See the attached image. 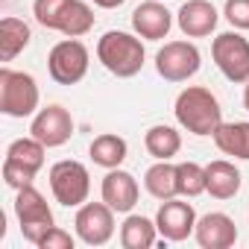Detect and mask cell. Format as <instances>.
Listing matches in <instances>:
<instances>
[{
    "instance_id": "1",
    "label": "cell",
    "mask_w": 249,
    "mask_h": 249,
    "mask_svg": "<svg viewBox=\"0 0 249 249\" xmlns=\"http://www.w3.org/2000/svg\"><path fill=\"white\" fill-rule=\"evenodd\" d=\"M173 114H176V123L182 129H188L191 135H199V138L214 135L217 126L223 123L220 100L202 85H188L185 91H179Z\"/></svg>"
},
{
    "instance_id": "2",
    "label": "cell",
    "mask_w": 249,
    "mask_h": 249,
    "mask_svg": "<svg viewBox=\"0 0 249 249\" xmlns=\"http://www.w3.org/2000/svg\"><path fill=\"white\" fill-rule=\"evenodd\" d=\"M144 41L141 36L132 33H120V30H108L100 41H97V59L100 65L114 73L117 79H132L141 73L144 68Z\"/></svg>"
},
{
    "instance_id": "3",
    "label": "cell",
    "mask_w": 249,
    "mask_h": 249,
    "mask_svg": "<svg viewBox=\"0 0 249 249\" xmlns=\"http://www.w3.org/2000/svg\"><path fill=\"white\" fill-rule=\"evenodd\" d=\"M38 82L27 71L0 68V111L6 117H33L38 111Z\"/></svg>"
},
{
    "instance_id": "4",
    "label": "cell",
    "mask_w": 249,
    "mask_h": 249,
    "mask_svg": "<svg viewBox=\"0 0 249 249\" xmlns=\"http://www.w3.org/2000/svg\"><path fill=\"white\" fill-rule=\"evenodd\" d=\"M50 191H53V196H56L59 205L79 208L82 202H88V194H91L88 167L82 161H73V159L56 161L50 167Z\"/></svg>"
},
{
    "instance_id": "5",
    "label": "cell",
    "mask_w": 249,
    "mask_h": 249,
    "mask_svg": "<svg viewBox=\"0 0 249 249\" xmlns=\"http://www.w3.org/2000/svg\"><path fill=\"white\" fill-rule=\"evenodd\" d=\"M15 217L21 223L24 240L33 243V246H38V240L56 226L53 223V211H50L44 194L38 188H33V185H27V188L18 191V196H15Z\"/></svg>"
},
{
    "instance_id": "6",
    "label": "cell",
    "mask_w": 249,
    "mask_h": 249,
    "mask_svg": "<svg viewBox=\"0 0 249 249\" xmlns=\"http://www.w3.org/2000/svg\"><path fill=\"white\" fill-rule=\"evenodd\" d=\"M88 65H91V56H88V47L79 38H65V41L53 44V50L47 56L50 79L59 82V85L82 82L85 73H88Z\"/></svg>"
},
{
    "instance_id": "7",
    "label": "cell",
    "mask_w": 249,
    "mask_h": 249,
    "mask_svg": "<svg viewBox=\"0 0 249 249\" xmlns=\"http://www.w3.org/2000/svg\"><path fill=\"white\" fill-rule=\"evenodd\" d=\"M211 59L229 82H249V41L237 30L220 33L211 41Z\"/></svg>"
},
{
    "instance_id": "8",
    "label": "cell",
    "mask_w": 249,
    "mask_h": 249,
    "mask_svg": "<svg viewBox=\"0 0 249 249\" xmlns=\"http://www.w3.org/2000/svg\"><path fill=\"white\" fill-rule=\"evenodd\" d=\"M202 65V56L194 41H167L156 53V71L167 82H188Z\"/></svg>"
},
{
    "instance_id": "9",
    "label": "cell",
    "mask_w": 249,
    "mask_h": 249,
    "mask_svg": "<svg viewBox=\"0 0 249 249\" xmlns=\"http://www.w3.org/2000/svg\"><path fill=\"white\" fill-rule=\"evenodd\" d=\"M114 208L106 202H82L73 226H76V237L85 246H106L114 237Z\"/></svg>"
},
{
    "instance_id": "10",
    "label": "cell",
    "mask_w": 249,
    "mask_h": 249,
    "mask_svg": "<svg viewBox=\"0 0 249 249\" xmlns=\"http://www.w3.org/2000/svg\"><path fill=\"white\" fill-rule=\"evenodd\" d=\"M30 135L38 138L47 150L62 147V144H68L71 135H73V117H71V111H68L65 106L50 103V106H44V108H38V111L33 114Z\"/></svg>"
},
{
    "instance_id": "11",
    "label": "cell",
    "mask_w": 249,
    "mask_h": 249,
    "mask_svg": "<svg viewBox=\"0 0 249 249\" xmlns=\"http://www.w3.org/2000/svg\"><path fill=\"white\" fill-rule=\"evenodd\" d=\"M196 211L191 202H182V199H164L159 214H156V226H159V234L170 243H179V240H188L196 229Z\"/></svg>"
},
{
    "instance_id": "12",
    "label": "cell",
    "mask_w": 249,
    "mask_h": 249,
    "mask_svg": "<svg viewBox=\"0 0 249 249\" xmlns=\"http://www.w3.org/2000/svg\"><path fill=\"white\" fill-rule=\"evenodd\" d=\"M100 196L106 205H111L117 214H129L135 205H138V196H141V188H138V179L126 170H108L103 185H100Z\"/></svg>"
},
{
    "instance_id": "13",
    "label": "cell",
    "mask_w": 249,
    "mask_h": 249,
    "mask_svg": "<svg viewBox=\"0 0 249 249\" xmlns=\"http://www.w3.org/2000/svg\"><path fill=\"white\" fill-rule=\"evenodd\" d=\"M132 30L144 41H161L173 30V12L159 0H144L132 12Z\"/></svg>"
},
{
    "instance_id": "14",
    "label": "cell",
    "mask_w": 249,
    "mask_h": 249,
    "mask_svg": "<svg viewBox=\"0 0 249 249\" xmlns=\"http://www.w3.org/2000/svg\"><path fill=\"white\" fill-rule=\"evenodd\" d=\"M194 237H196V243L202 249H229L237 240V226H234V220L229 214L211 211V214H202L196 220Z\"/></svg>"
},
{
    "instance_id": "15",
    "label": "cell",
    "mask_w": 249,
    "mask_h": 249,
    "mask_svg": "<svg viewBox=\"0 0 249 249\" xmlns=\"http://www.w3.org/2000/svg\"><path fill=\"white\" fill-rule=\"evenodd\" d=\"M220 12L214 9V3L208 0H188L182 3V9L176 12V24L188 38H205L217 30Z\"/></svg>"
},
{
    "instance_id": "16",
    "label": "cell",
    "mask_w": 249,
    "mask_h": 249,
    "mask_svg": "<svg viewBox=\"0 0 249 249\" xmlns=\"http://www.w3.org/2000/svg\"><path fill=\"white\" fill-rule=\"evenodd\" d=\"M240 170L226 159L205 164V194H211L214 199H234L240 191Z\"/></svg>"
},
{
    "instance_id": "17",
    "label": "cell",
    "mask_w": 249,
    "mask_h": 249,
    "mask_svg": "<svg viewBox=\"0 0 249 249\" xmlns=\"http://www.w3.org/2000/svg\"><path fill=\"white\" fill-rule=\"evenodd\" d=\"M217 150L223 156L249 161V120H234V123H220L217 132L211 135Z\"/></svg>"
},
{
    "instance_id": "18",
    "label": "cell",
    "mask_w": 249,
    "mask_h": 249,
    "mask_svg": "<svg viewBox=\"0 0 249 249\" xmlns=\"http://www.w3.org/2000/svg\"><path fill=\"white\" fill-rule=\"evenodd\" d=\"M159 240V226L156 220L144 217V214H126L120 226V246L123 249H150Z\"/></svg>"
},
{
    "instance_id": "19",
    "label": "cell",
    "mask_w": 249,
    "mask_h": 249,
    "mask_svg": "<svg viewBox=\"0 0 249 249\" xmlns=\"http://www.w3.org/2000/svg\"><path fill=\"white\" fill-rule=\"evenodd\" d=\"M126 153H129L126 141H123L120 135H114V132H103V135H97V138L91 141V147H88L91 161H94L97 167H106V170L120 167L123 161H126Z\"/></svg>"
},
{
    "instance_id": "20",
    "label": "cell",
    "mask_w": 249,
    "mask_h": 249,
    "mask_svg": "<svg viewBox=\"0 0 249 249\" xmlns=\"http://www.w3.org/2000/svg\"><path fill=\"white\" fill-rule=\"evenodd\" d=\"M144 147L156 161H170L173 156H179L182 150V135L167 126V123H159V126H150L144 135Z\"/></svg>"
},
{
    "instance_id": "21",
    "label": "cell",
    "mask_w": 249,
    "mask_h": 249,
    "mask_svg": "<svg viewBox=\"0 0 249 249\" xmlns=\"http://www.w3.org/2000/svg\"><path fill=\"white\" fill-rule=\"evenodd\" d=\"M144 188L150 196L156 199H173L179 196V179H176V164L170 161H156L147 173H144Z\"/></svg>"
},
{
    "instance_id": "22",
    "label": "cell",
    "mask_w": 249,
    "mask_h": 249,
    "mask_svg": "<svg viewBox=\"0 0 249 249\" xmlns=\"http://www.w3.org/2000/svg\"><path fill=\"white\" fill-rule=\"evenodd\" d=\"M33 33L21 18H3L0 21V62H12L18 53H24V47L30 44Z\"/></svg>"
},
{
    "instance_id": "23",
    "label": "cell",
    "mask_w": 249,
    "mask_h": 249,
    "mask_svg": "<svg viewBox=\"0 0 249 249\" xmlns=\"http://www.w3.org/2000/svg\"><path fill=\"white\" fill-rule=\"evenodd\" d=\"M94 30V9L85 3V0H71L65 15H62V24H59V33L65 38H82Z\"/></svg>"
},
{
    "instance_id": "24",
    "label": "cell",
    "mask_w": 249,
    "mask_h": 249,
    "mask_svg": "<svg viewBox=\"0 0 249 249\" xmlns=\"http://www.w3.org/2000/svg\"><path fill=\"white\" fill-rule=\"evenodd\" d=\"M44 153H47V147L38 141V138H18V141H12L9 147H6V159L9 161H18V164H24L27 170H33V173H38L41 167H44Z\"/></svg>"
},
{
    "instance_id": "25",
    "label": "cell",
    "mask_w": 249,
    "mask_h": 249,
    "mask_svg": "<svg viewBox=\"0 0 249 249\" xmlns=\"http://www.w3.org/2000/svg\"><path fill=\"white\" fill-rule=\"evenodd\" d=\"M176 179H179V196H199L205 194V167L196 161H182L176 164Z\"/></svg>"
},
{
    "instance_id": "26",
    "label": "cell",
    "mask_w": 249,
    "mask_h": 249,
    "mask_svg": "<svg viewBox=\"0 0 249 249\" xmlns=\"http://www.w3.org/2000/svg\"><path fill=\"white\" fill-rule=\"evenodd\" d=\"M68 3H71V0H36V3H33V15H36V21L44 30H56L59 33V24H62V15H65Z\"/></svg>"
},
{
    "instance_id": "27",
    "label": "cell",
    "mask_w": 249,
    "mask_h": 249,
    "mask_svg": "<svg viewBox=\"0 0 249 249\" xmlns=\"http://www.w3.org/2000/svg\"><path fill=\"white\" fill-rule=\"evenodd\" d=\"M36 176H38V173L27 170L24 164H18V161H9V159H3V182H6L9 188L21 191V188L33 185V179H36Z\"/></svg>"
},
{
    "instance_id": "28",
    "label": "cell",
    "mask_w": 249,
    "mask_h": 249,
    "mask_svg": "<svg viewBox=\"0 0 249 249\" xmlns=\"http://www.w3.org/2000/svg\"><path fill=\"white\" fill-rule=\"evenodd\" d=\"M223 18L234 30H249V0H226Z\"/></svg>"
},
{
    "instance_id": "29",
    "label": "cell",
    "mask_w": 249,
    "mask_h": 249,
    "mask_svg": "<svg viewBox=\"0 0 249 249\" xmlns=\"http://www.w3.org/2000/svg\"><path fill=\"white\" fill-rule=\"evenodd\" d=\"M73 234L71 231H65V229H59V226H53L41 240H38V249H73Z\"/></svg>"
},
{
    "instance_id": "30",
    "label": "cell",
    "mask_w": 249,
    "mask_h": 249,
    "mask_svg": "<svg viewBox=\"0 0 249 249\" xmlns=\"http://www.w3.org/2000/svg\"><path fill=\"white\" fill-rule=\"evenodd\" d=\"M123 3H126V0H94V6H100V9H117Z\"/></svg>"
},
{
    "instance_id": "31",
    "label": "cell",
    "mask_w": 249,
    "mask_h": 249,
    "mask_svg": "<svg viewBox=\"0 0 249 249\" xmlns=\"http://www.w3.org/2000/svg\"><path fill=\"white\" fill-rule=\"evenodd\" d=\"M243 108L249 111V82H246V88H243Z\"/></svg>"
}]
</instances>
